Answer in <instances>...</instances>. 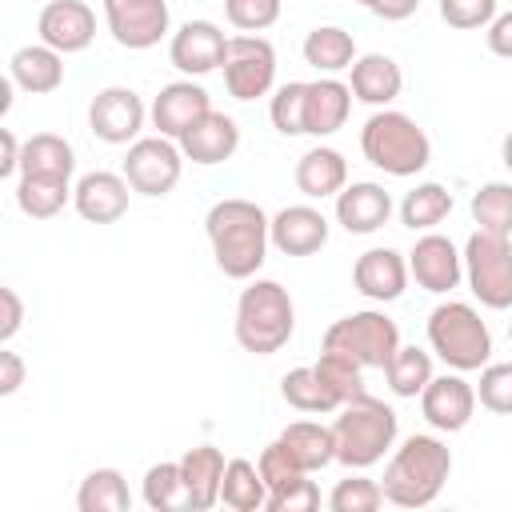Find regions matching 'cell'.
<instances>
[{"label": "cell", "mask_w": 512, "mask_h": 512, "mask_svg": "<svg viewBox=\"0 0 512 512\" xmlns=\"http://www.w3.org/2000/svg\"><path fill=\"white\" fill-rule=\"evenodd\" d=\"M140 496L152 512H168V508H184V480H180V460H160L144 472L140 480Z\"/></svg>", "instance_id": "39"}, {"label": "cell", "mask_w": 512, "mask_h": 512, "mask_svg": "<svg viewBox=\"0 0 512 512\" xmlns=\"http://www.w3.org/2000/svg\"><path fill=\"white\" fill-rule=\"evenodd\" d=\"M76 508L80 512H128L132 492L120 468H92L80 488H76Z\"/></svg>", "instance_id": "32"}, {"label": "cell", "mask_w": 512, "mask_h": 512, "mask_svg": "<svg viewBox=\"0 0 512 512\" xmlns=\"http://www.w3.org/2000/svg\"><path fill=\"white\" fill-rule=\"evenodd\" d=\"M180 172H184V152H180V140H168V136H140L128 144V156H124V180L132 184V192L140 196H168L176 184H180Z\"/></svg>", "instance_id": "10"}, {"label": "cell", "mask_w": 512, "mask_h": 512, "mask_svg": "<svg viewBox=\"0 0 512 512\" xmlns=\"http://www.w3.org/2000/svg\"><path fill=\"white\" fill-rule=\"evenodd\" d=\"M304 96H308V80H288L272 92L268 116L280 136H304Z\"/></svg>", "instance_id": "40"}, {"label": "cell", "mask_w": 512, "mask_h": 512, "mask_svg": "<svg viewBox=\"0 0 512 512\" xmlns=\"http://www.w3.org/2000/svg\"><path fill=\"white\" fill-rule=\"evenodd\" d=\"M36 32H40V44L72 56L96 40V12L84 0H52L40 8Z\"/></svg>", "instance_id": "17"}, {"label": "cell", "mask_w": 512, "mask_h": 512, "mask_svg": "<svg viewBox=\"0 0 512 512\" xmlns=\"http://www.w3.org/2000/svg\"><path fill=\"white\" fill-rule=\"evenodd\" d=\"M332 432H336V460L352 472H364L376 460H384V452L396 444L400 416L392 412V404L364 392L336 408Z\"/></svg>", "instance_id": "5"}, {"label": "cell", "mask_w": 512, "mask_h": 512, "mask_svg": "<svg viewBox=\"0 0 512 512\" xmlns=\"http://www.w3.org/2000/svg\"><path fill=\"white\" fill-rule=\"evenodd\" d=\"M464 280L484 308L508 312L512 308V236H492L476 228L464 244Z\"/></svg>", "instance_id": "7"}, {"label": "cell", "mask_w": 512, "mask_h": 512, "mask_svg": "<svg viewBox=\"0 0 512 512\" xmlns=\"http://www.w3.org/2000/svg\"><path fill=\"white\" fill-rule=\"evenodd\" d=\"M280 396H284V404L296 408V412H336V408H340V400L328 392V384L316 376L312 364L284 372V380H280Z\"/></svg>", "instance_id": "37"}, {"label": "cell", "mask_w": 512, "mask_h": 512, "mask_svg": "<svg viewBox=\"0 0 512 512\" xmlns=\"http://www.w3.org/2000/svg\"><path fill=\"white\" fill-rule=\"evenodd\" d=\"M500 160H504V168L512 172V132L504 136V144H500Z\"/></svg>", "instance_id": "51"}, {"label": "cell", "mask_w": 512, "mask_h": 512, "mask_svg": "<svg viewBox=\"0 0 512 512\" xmlns=\"http://www.w3.org/2000/svg\"><path fill=\"white\" fill-rule=\"evenodd\" d=\"M8 80L32 96H48L64 84V52L48 44H24L8 60Z\"/></svg>", "instance_id": "26"}, {"label": "cell", "mask_w": 512, "mask_h": 512, "mask_svg": "<svg viewBox=\"0 0 512 512\" xmlns=\"http://www.w3.org/2000/svg\"><path fill=\"white\" fill-rule=\"evenodd\" d=\"M224 56H228V36L212 20H188L168 40V60L184 76H208V72H216V68H224Z\"/></svg>", "instance_id": "14"}, {"label": "cell", "mask_w": 512, "mask_h": 512, "mask_svg": "<svg viewBox=\"0 0 512 512\" xmlns=\"http://www.w3.org/2000/svg\"><path fill=\"white\" fill-rule=\"evenodd\" d=\"M508 340H512V320H508Z\"/></svg>", "instance_id": "53"}, {"label": "cell", "mask_w": 512, "mask_h": 512, "mask_svg": "<svg viewBox=\"0 0 512 512\" xmlns=\"http://www.w3.org/2000/svg\"><path fill=\"white\" fill-rule=\"evenodd\" d=\"M0 308H4L0 312V344H8L24 324V304H20L16 288H0Z\"/></svg>", "instance_id": "48"}, {"label": "cell", "mask_w": 512, "mask_h": 512, "mask_svg": "<svg viewBox=\"0 0 512 512\" xmlns=\"http://www.w3.org/2000/svg\"><path fill=\"white\" fill-rule=\"evenodd\" d=\"M72 180L56 176H20L16 180V208L32 220H52L68 200H72Z\"/></svg>", "instance_id": "34"}, {"label": "cell", "mask_w": 512, "mask_h": 512, "mask_svg": "<svg viewBox=\"0 0 512 512\" xmlns=\"http://www.w3.org/2000/svg\"><path fill=\"white\" fill-rule=\"evenodd\" d=\"M352 88L336 76H320V80H308V96H304V136H332L348 124V112H352Z\"/></svg>", "instance_id": "24"}, {"label": "cell", "mask_w": 512, "mask_h": 512, "mask_svg": "<svg viewBox=\"0 0 512 512\" xmlns=\"http://www.w3.org/2000/svg\"><path fill=\"white\" fill-rule=\"evenodd\" d=\"M440 16L448 28H460V32L488 28L496 20V0H440Z\"/></svg>", "instance_id": "45"}, {"label": "cell", "mask_w": 512, "mask_h": 512, "mask_svg": "<svg viewBox=\"0 0 512 512\" xmlns=\"http://www.w3.org/2000/svg\"><path fill=\"white\" fill-rule=\"evenodd\" d=\"M408 276H412L424 292L448 296V292L460 288V280H464V252H460L448 236L424 232V236L412 244V252H408Z\"/></svg>", "instance_id": "13"}, {"label": "cell", "mask_w": 512, "mask_h": 512, "mask_svg": "<svg viewBox=\"0 0 512 512\" xmlns=\"http://www.w3.org/2000/svg\"><path fill=\"white\" fill-rule=\"evenodd\" d=\"M312 508H320V488L308 476L268 492V512H312Z\"/></svg>", "instance_id": "46"}, {"label": "cell", "mask_w": 512, "mask_h": 512, "mask_svg": "<svg viewBox=\"0 0 512 512\" xmlns=\"http://www.w3.org/2000/svg\"><path fill=\"white\" fill-rule=\"evenodd\" d=\"M312 368H316V376L328 384V392H332L340 404H348V400L364 396V368H360L348 352L324 348V352H320V360H316Z\"/></svg>", "instance_id": "38"}, {"label": "cell", "mask_w": 512, "mask_h": 512, "mask_svg": "<svg viewBox=\"0 0 512 512\" xmlns=\"http://www.w3.org/2000/svg\"><path fill=\"white\" fill-rule=\"evenodd\" d=\"M268 228H272V216L256 200H244V196L216 200L204 216L216 268L228 280H252L268 260V244H272Z\"/></svg>", "instance_id": "1"}, {"label": "cell", "mask_w": 512, "mask_h": 512, "mask_svg": "<svg viewBox=\"0 0 512 512\" xmlns=\"http://www.w3.org/2000/svg\"><path fill=\"white\" fill-rule=\"evenodd\" d=\"M224 88L232 100L248 104L272 92L276 84V48L260 32L228 36V56H224Z\"/></svg>", "instance_id": "9"}, {"label": "cell", "mask_w": 512, "mask_h": 512, "mask_svg": "<svg viewBox=\"0 0 512 512\" xmlns=\"http://www.w3.org/2000/svg\"><path fill=\"white\" fill-rule=\"evenodd\" d=\"M356 4H364V8H368V12H372V16H376V8H380V4H384V0H356Z\"/></svg>", "instance_id": "52"}, {"label": "cell", "mask_w": 512, "mask_h": 512, "mask_svg": "<svg viewBox=\"0 0 512 512\" xmlns=\"http://www.w3.org/2000/svg\"><path fill=\"white\" fill-rule=\"evenodd\" d=\"M360 152L372 168L388 172V176H416L428 168L432 160V140L428 132L408 116V112H396V108H376L364 128H360Z\"/></svg>", "instance_id": "4"}, {"label": "cell", "mask_w": 512, "mask_h": 512, "mask_svg": "<svg viewBox=\"0 0 512 512\" xmlns=\"http://www.w3.org/2000/svg\"><path fill=\"white\" fill-rule=\"evenodd\" d=\"M484 44H488L492 56L512 60V8L508 12H496V20L484 28Z\"/></svg>", "instance_id": "47"}, {"label": "cell", "mask_w": 512, "mask_h": 512, "mask_svg": "<svg viewBox=\"0 0 512 512\" xmlns=\"http://www.w3.org/2000/svg\"><path fill=\"white\" fill-rule=\"evenodd\" d=\"M128 196L132 184L124 180V172H104V168L84 172L72 188V204L88 224H116L128 212Z\"/></svg>", "instance_id": "18"}, {"label": "cell", "mask_w": 512, "mask_h": 512, "mask_svg": "<svg viewBox=\"0 0 512 512\" xmlns=\"http://www.w3.org/2000/svg\"><path fill=\"white\" fill-rule=\"evenodd\" d=\"M300 52H304V64H312V68L324 72V76H336V72H344V68L356 64V40H352V32H344L340 24H320V28H312V32L304 36Z\"/></svg>", "instance_id": "29"}, {"label": "cell", "mask_w": 512, "mask_h": 512, "mask_svg": "<svg viewBox=\"0 0 512 512\" xmlns=\"http://www.w3.org/2000/svg\"><path fill=\"white\" fill-rule=\"evenodd\" d=\"M428 348L452 372H480L492 360V332L464 300H444L428 312Z\"/></svg>", "instance_id": "6"}, {"label": "cell", "mask_w": 512, "mask_h": 512, "mask_svg": "<svg viewBox=\"0 0 512 512\" xmlns=\"http://www.w3.org/2000/svg\"><path fill=\"white\" fill-rule=\"evenodd\" d=\"M104 4V24L112 40L128 52L156 48L168 36V0H100Z\"/></svg>", "instance_id": "11"}, {"label": "cell", "mask_w": 512, "mask_h": 512, "mask_svg": "<svg viewBox=\"0 0 512 512\" xmlns=\"http://www.w3.org/2000/svg\"><path fill=\"white\" fill-rule=\"evenodd\" d=\"M208 112H212V96H208L204 84H196L192 76H188V80H172V84H164V88L156 92L152 108H148L156 132L168 136V140H180V136H184L188 128H196Z\"/></svg>", "instance_id": "15"}, {"label": "cell", "mask_w": 512, "mask_h": 512, "mask_svg": "<svg viewBox=\"0 0 512 512\" xmlns=\"http://www.w3.org/2000/svg\"><path fill=\"white\" fill-rule=\"evenodd\" d=\"M236 148H240V124H236L228 112H216V108H212L196 128H188V132L180 136L184 160H192V164H200V168H212V164L232 160Z\"/></svg>", "instance_id": "23"}, {"label": "cell", "mask_w": 512, "mask_h": 512, "mask_svg": "<svg viewBox=\"0 0 512 512\" xmlns=\"http://www.w3.org/2000/svg\"><path fill=\"white\" fill-rule=\"evenodd\" d=\"M0 144H4L0 176H12V172H20V156H24V144L16 140V132H12V128H4V132H0Z\"/></svg>", "instance_id": "50"}, {"label": "cell", "mask_w": 512, "mask_h": 512, "mask_svg": "<svg viewBox=\"0 0 512 512\" xmlns=\"http://www.w3.org/2000/svg\"><path fill=\"white\" fill-rule=\"evenodd\" d=\"M448 212H452V192L436 180L416 184L400 200V224L412 228V232H432L440 220H448Z\"/></svg>", "instance_id": "33"}, {"label": "cell", "mask_w": 512, "mask_h": 512, "mask_svg": "<svg viewBox=\"0 0 512 512\" xmlns=\"http://www.w3.org/2000/svg\"><path fill=\"white\" fill-rule=\"evenodd\" d=\"M224 452L216 444H196L180 456V480H184V508L208 512L220 504V480H224Z\"/></svg>", "instance_id": "22"}, {"label": "cell", "mask_w": 512, "mask_h": 512, "mask_svg": "<svg viewBox=\"0 0 512 512\" xmlns=\"http://www.w3.org/2000/svg\"><path fill=\"white\" fill-rule=\"evenodd\" d=\"M280 4L284 0H224V16L240 32H264L280 20Z\"/></svg>", "instance_id": "43"}, {"label": "cell", "mask_w": 512, "mask_h": 512, "mask_svg": "<svg viewBox=\"0 0 512 512\" xmlns=\"http://www.w3.org/2000/svg\"><path fill=\"white\" fill-rule=\"evenodd\" d=\"M420 412L436 432H460L476 412V388L464 380V372L432 376L420 392Z\"/></svg>", "instance_id": "16"}, {"label": "cell", "mask_w": 512, "mask_h": 512, "mask_svg": "<svg viewBox=\"0 0 512 512\" xmlns=\"http://www.w3.org/2000/svg\"><path fill=\"white\" fill-rule=\"evenodd\" d=\"M232 332H236V344L252 356L280 352L296 332V304L288 288L280 280H248V288L236 300Z\"/></svg>", "instance_id": "3"}, {"label": "cell", "mask_w": 512, "mask_h": 512, "mask_svg": "<svg viewBox=\"0 0 512 512\" xmlns=\"http://www.w3.org/2000/svg\"><path fill=\"white\" fill-rule=\"evenodd\" d=\"M472 220L480 232L492 236H512V184L508 180H488L472 192Z\"/></svg>", "instance_id": "36"}, {"label": "cell", "mask_w": 512, "mask_h": 512, "mask_svg": "<svg viewBox=\"0 0 512 512\" xmlns=\"http://www.w3.org/2000/svg\"><path fill=\"white\" fill-rule=\"evenodd\" d=\"M256 468H260L268 492H276V488H284V484H292V480H300V476H312V472H304V468L288 456V448H284L280 440H272V444L256 456Z\"/></svg>", "instance_id": "44"}, {"label": "cell", "mask_w": 512, "mask_h": 512, "mask_svg": "<svg viewBox=\"0 0 512 512\" xmlns=\"http://www.w3.org/2000/svg\"><path fill=\"white\" fill-rule=\"evenodd\" d=\"M76 172V152L64 136L56 132H36L24 140V156H20V176H56V180H72Z\"/></svg>", "instance_id": "30"}, {"label": "cell", "mask_w": 512, "mask_h": 512, "mask_svg": "<svg viewBox=\"0 0 512 512\" xmlns=\"http://www.w3.org/2000/svg\"><path fill=\"white\" fill-rule=\"evenodd\" d=\"M144 120H148L144 100L132 88H124V84L100 88L92 96V104H88V128L104 144H132V140H140Z\"/></svg>", "instance_id": "12"}, {"label": "cell", "mask_w": 512, "mask_h": 512, "mask_svg": "<svg viewBox=\"0 0 512 512\" xmlns=\"http://www.w3.org/2000/svg\"><path fill=\"white\" fill-rule=\"evenodd\" d=\"M272 248L284 256H312L328 244V216L312 204H288L272 216Z\"/></svg>", "instance_id": "21"}, {"label": "cell", "mask_w": 512, "mask_h": 512, "mask_svg": "<svg viewBox=\"0 0 512 512\" xmlns=\"http://www.w3.org/2000/svg\"><path fill=\"white\" fill-rule=\"evenodd\" d=\"M220 504L232 508V512H260L268 508V484L260 476V468L244 456L228 460L224 468V480H220Z\"/></svg>", "instance_id": "31"}, {"label": "cell", "mask_w": 512, "mask_h": 512, "mask_svg": "<svg viewBox=\"0 0 512 512\" xmlns=\"http://www.w3.org/2000/svg\"><path fill=\"white\" fill-rule=\"evenodd\" d=\"M476 400H480V408H488L496 416H512V360H500V364L488 360L480 368Z\"/></svg>", "instance_id": "42"}, {"label": "cell", "mask_w": 512, "mask_h": 512, "mask_svg": "<svg viewBox=\"0 0 512 512\" xmlns=\"http://www.w3.org/2000/svg\"><path fill=\"white\" fill-rule=\"evenodd\" d=\"M384 376H388L392 396L416 400V396L428 388V380H432V352H424V348H416V344H400L396 356L388 360Z\"/></svg>", "instance_id": "35"}, {"label": "cell", "mask_w": 512, "mask_h": 512, "mask_svg": "<svg viewBox=\"0 0 512 512\" xmlns=\"http://www.w3.org/2000/svg\"><path fill=\"white\" fill-rule=\"evenodd\" d=\"M324 348H336V352H348L360 368H388V360L396 356L400 348V328L392 316L376 312V308H364V312H348L340 316L336 324H328L324 332Z\"/></svg>", "instance_id": "8"}, {"label": "cell", "mask_w": 512, "mask_h": 512, "mask_svg": "<svg viewBox=\"0 0 512 512\" xmlns=\"http://www.w3.org/2000/svg\"><path fill=\"white\" fill-rule=\"evenodd\" d=\"M384 504V488L380 480H368V476H344L336 480V488L328 492V508L332 512H376Z\"/></svg>", "instance_id": "41"}, {"label": "cell", "mask_w": 512, "mask_h": 512, "mask_svg": "<svg viewBox=\"0 0 512 512\" xmlns=\"http://www.w3.org/2000/svg\"><path fill=\"white\" fill-rule=\"evenodd\" d=\"M24 384V360L12 348H0V396H12Z\"/></svg>", "instance_id": "49"}, {"label": "cell", "mask_w": 512, "mask_h": 512, "mask_svg": "<svg viewBox=\"0 0 512 512\" xmlns=\"http://www.w3.org/2000/svg\"><path fill=\"white\" fill-rule=\"evenodd\" d=\"M348 72H352V76H348L352 96H356L360 104H368V108H388V104L400 96V88H404L400 64H396L392 56H384V52L356 56V64H352Z\"/></svg>", "instance_id": "25"}, {"label": "cell", "mask_w": 512, "mask_h": 512, "mask_svg": "<svg viewBox=\"0 0 512 512\" xmlns=\"http://www.w3.org/2000/svg\"><path fill=\"white\" fill-rule=\"evenodd\" d=\"M292 176H296V188L308 200H324V196H336L348 184V160H344V152H336L328 144H316L296 160Z\"/></svg>", "instance_id": "27"}, {"label": "cell", "mask_w": 512, "mask_h": 512, "mask_svg": "<svg viewBox=\"0 0 512 512\" xmlns=\"http://www.w3.org/2000/svg\"><path fill=\"white\" fill-rule=\"evenodd\" d=\"M448 476H452V448L440 436L416 432L392 452L380 488L384 500L396 508H428L444 492Z\"/></svg>", "instance_id": "2"}, {"label": "cell", "mask_w": 512, "mask_h": 512, "mask_svg": "<svg viewBox=\"0 0 512 512\" xmlns=\"http://www.w3.org/2000/svg\"><path fill=\"white\" fill-rule=\"evenodd\" d=\"M288 456L304 468V472H320L336 460V432L332 424H316V420H292L280 436H276Z\"/></svg>", "instance_id": "28"}, {"label": "cell", "mask_w": 512, "mask_h": 512, "mask_svg": "<svg viewBox=\"0 0 512 512\" xmlns=\"http://www.w3.org/2000/svg\"><path fill=\"white\" fill-rule=\"evenodd\" d=\"M352 284L360 296L376 304H392L408 288V260L396 248H368L352 264Z\"/></svg>", "instance_id": "20"}, {"label": "cell", "mask_w": 512, "mask_h": 512, "mask_svg": "<svg viewBox=\"0 0 512 512\" xmlns=\"http://www.w3.org/2000/svg\"><path fill=\"white\" fill-rule=\"evenodd\" d=\"M392 216V196L376 180H352L336 192V224L352 236H372L388 224Z\"/></svg>", "instance_id": "19"}]
</instances>
